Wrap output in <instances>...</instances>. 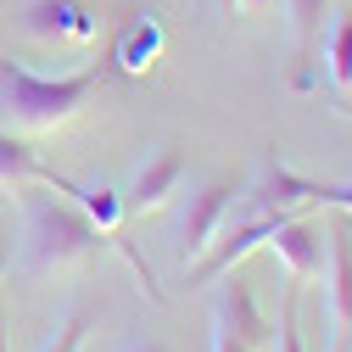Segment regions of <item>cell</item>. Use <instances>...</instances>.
Instances as JSON below:
<instances>
[{"label": "cell", "mask_w": 352, "mask_h": 352, "mask_svg": "<svg viewBox=\"0 0 352 352\" xmlns=\"http://www.w3.org/2000/svg\"><path fill=\"white\" fill-rule=\"evenodd\" d=\"M307 207H336V212H352V185H324V179H307Z\"/></svg>", "instance_id": "14"}, {"label": "cell", "mask_w": 352, "mask_h": 352, "mask_svg": "<svg viewBox=\"0 0 352 352\" xmlns=\"http://www.w3.org/2000/svg\"><path fill=\"white\" fill-rule=\"evenodd\" d=\"M28 185H56V173L28 151L23 135L0 129V196H17V190H28Z\"/></svg>", "instance_id": "10"}, {"label": "cell", "mask_w": 352, "mask_h": 352, "mask_svg": "<svg viewBox=\"0 0 352 352\" xmlns=\"http://www.w3.org/2000/svg\"><path fill=\"white\" fill-rule=\"evenodd\" d=\"M218 12H224V17H235V0H218Z\"/></svg>", "instance_id": "19"}, {"label": "cell", "mask_w": 352, "mask_h": 352, "mask_svg": "<svg viewBox=\"0 0 352 352\" xmlns=\"http://www.w3.org/2000/svg\"><path fill=\"white\" fill-rule=\"evenodd\" d=\"M319 56H324V78H330L336 101L352 112V12H336L330 34L319 39Z\"/></svg>", "instance_id": "11"}, {"label": "cell", "mask_w": 352, "mask_h": 352, "mask_svg": "<svg viewBox=\"0 0 352 352\" xmlns=\"http://www.w3.org/2000/svg\"><path fill=\"white\" fill-rule=\"evenodd\" d=\"M162 45H168V34H162L157 12H135V17L118 28V39H112V67H118L123 78H146V73L157 67Z\"/></svg>", "instance_id": "9"}, {"label": "cell", "mask_w": 352, "mask_h": 352, "mask_svg": "<svg viewBox=\"0 0 352 352\" xmlns=\"http://www.w3.org/2000/svg\"><path fill=\"white\" fill-rule=\"evenodd\" d=\"M291 17V90H319V39H324V17L330 0H285Z\"/></svg>", "instance_id": "6"}, {"label": "cell", "mask_w": 352, "mask_h": 352, "mask_svg": "<svg viewBox=\"0 0 352 352\" xmlns=\"http://www.w3.org/2000/svg\"><path fill=\"white\" fill-rule=\"evenodd\" d=\"M45 190L28 185V190L12 196L17 201V218H23V230H17V263H23V274H34V280L73 274L90 257H101V246H112L90 218H84L78 201H62V190L56 196H45Z\"/></svg>", "instance_id": "1"}, {"label": "cell", "mask_w": 352, "mask_h": 352, "mask_svg": "<svg viewBox=\"0 0 352 352\" xmlns=\"http://www.w3.org/2000/svg\"><path fill=\"white\" fill-rule=\"evenodd\" d=\"M0 352H6V314H0Z\"/></svg>", "instance_id": "20"}, {"label": "cell", "mask_w": 352, "mask_h": 352, "mask_svg": "<svg viewBox=\"0 0 352 352\" xmlns=\"http://www.w3.org/2000/svg\"><path fill=\"white\" fill-rule=\"evenodd\" d=\"M274 0H235V12H269Z\"/></svg>", "instance_id": "17"}, {"label": "cell", "mask_w": 352, "mask_h": 352, "mask_svg": "<svg viewBox=\"0 0 352 352\" xmlns=\"http://www.w3.org/2000/svg\"><path fill=\"white\" fill-rule=\"evenodd\" d=\"M324 235H330V263H324V307H330L336 341H352V212L341 218V224H330Z\"/></svg>", "instance_id": "8"}, {"label": "cell", "mask_w": 352, "mask_h": 352, "mask_svg": "<svg viewBox=\"0 0 352 352\" xmlns=\"http://www.w3.org/2000/svg\"><path fill=\"white\" fill-rule=\"evenodd\" d=\"M212 352H257V346H252V341H246V336H241V330L212 307Z\"/></svg>", "instance_id": "15"}, {"label": "cell", "mask_w": 352, "mask_h": 352, "mask_svg": "<svg viewBox=\"0 0 352 352\" xmlns=\"http://www.w3.org/2000/svg\"><path fill=\"white\" fill-rule=\"evenodd\" d=\"M90 324H96L90 307H73V314L56 324V336L45 341V352H78V346H84V336H90Z\"/></svg>", "instance_id": "12"}, {"label": "cell", "mask_w": 352, "mask_h": 352, "mask_svg": "<svg viewBox=\"0 0 352 352\" xmlns=\"http://www.w3.org/2000/svg\"><path fill=\"white\" fill-rule=\"evenodd\" d=\"M296 291H302V285H296ZM296 291L285 296L280 324H274V336H269V341H274V352H307V346H302V324H296Z\"/></svg>", "instance_id": "13"}, {"label": "cell", "mask_w": 352, "mask_h": 352, "mask_svg": "<svg viewBox=\"0 0 352 352\" xmlns=\"http://www.w3.org/2000/svg\"><path fill=\"white\" fill-rule=\"evenodd\" d=\"M6 263H12V241L0 235V280H6Z\"/></svg>", "instance_id": "18"}, {"label": "cell", "mask_w": 352, "mask_h": 352, "mask_svg": "<svg viewBox=\"0 0 352 352\" xmlns=\"http://www.w3.org/2000/svg\"><path fill=\"white\" fill-rule=\"evenodd\" d=\"M23 34L45 39V45H90L101 34V17L90 0H34L23 12Z\"/></svg>", "instance_id": "5"}, {"label": "cell", "mask_w": 352, "mask_h": 352, "mask_svg": "<svg viewBox=\"0 0 352 352\" xmlns=\"http://www.w3.org/2000/svg\"><path fill=\"white\" fill-rule=\"evenodd\" d=\"M118 352H173L168 341H157V336H123L118 341Z\"/></svg>", "instance_id": "16"}, {"label": "cell", "mask_w": 352, "mask_h": 352, "mask_svg": "<svg viewBox=\"0 0 352 352\" xmlns=\"http://www.w3.org/2000/svg\"><path fill=\"white\" fill-rule=\"evenodd\" d=\"M269 252L285 263L291 285H324V263H330V235L314 224V218L291 212L285 224L269 235Z\"/></svg>", "instance_id": "4"}, {"label": "cell", "mask_w": 352, "mask_h": 352, "mask_svg": "<svg viewBox=\"0 0 352 352\" xmlns=\"http://www.w3.org/2000/svg\"><path fill=\"white\" fill-rule=\"evenodd\" d=\"M235 185L230 179H201L190 196H185V207H179V218H173V252H179V269H190L196 257H207V246L224 235V224H230V212H235Z\"/></svg>", "instance_id": "3"}, {"label": "cell", "mask_w": 352, "mask_h": 352, "mask_svg": "<svg viewBox=\"0 0 352 352\" xmlns=\"http://www.w3.org/2000/svg\"><path fill=\"white\" fill-rule=\"evenodd\" d=\"M101 78H107L101 62L45 78V73L23 67L17 56H0V129H12V135H51V129H67L84 107H90Z\"/></svg>", "instance_id": "2"}, {"label": "cell", "mask_w": 352, "mask_h": 352, "mask_svg": "<svg viewBox=\"0 0 352 352\" xmlns=\"http://www.w3.org/2000/svg\"><path fill=\"white\" fill-rule=\"evenodd\" d=\"M185 173H190L185 151L162 146L151 162H140V168H135V179H129V196H123V207H129V212H140V218H146V212H157V207H168L173 196H179Z\"/></svg>", "instance_id": "7"}]
</instances>
